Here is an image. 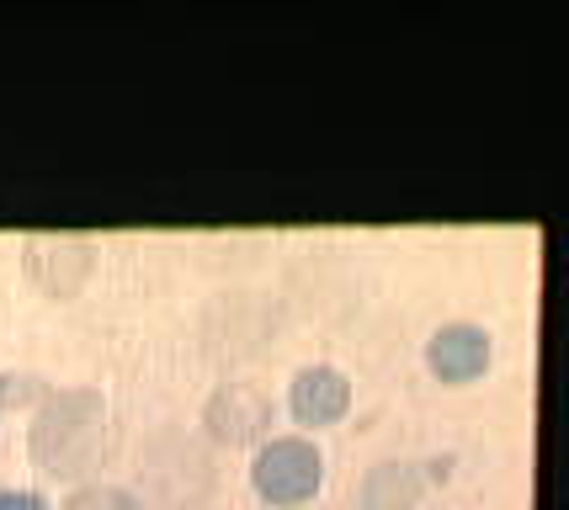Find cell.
Wrapping results in <instances>:
<instances>
[{
  "label": "cell",
  "instance_id": "cell-3",
  "mask_svg": "<svg viewBox=\"0 0 569 510\" xmlns=\"http://www.w3.org/2000/svg\"><path fill=\"white\" fill-rule=\"evenodd\" d=\"M202 426H208L219 441H229V447L256 441L267 426H272V399H267L261 383H223V389L208 399Z\"/></svg>",
  "mask_w": 569,
  "mask_h": 510
},
{
  "label": "cell",
  "instance_id": "cell-4",
  "mask_svg": "<svg viewBox=\"0 0 569 510\" xmlns=\"http://www.w3.org/2000/svg\"><path fill=\"white\" fill-rule=\"evenodd\" d=\"M490 336L479 324H442L437 336L426 340V367L442 378V383H473L485 367H490Z\"/></svg>",
  "mask_w": 569,
  "mask_h": 510
},
{
  "label": "cell",
  "instance_id": "cell-8",
  "mask_svg": "<svg viewBox=\"0 0 569 510\" xmlns=\"http://www.w3.org/2000/svg\"><path fill=\"white\" fill-rule=\"evenodd\" d=\"M59 510H144V506L118 484H86V489H74Z\"/></svg>",
  "mask_w": 569,
  "mask_h": 510
},
{
  "label": "cell",
  "instance_id": "cell-9",
  "mask_svg": "<svg viewBox=\"0 0 569 510\" xmlns=\"http://www.w3.org/2000/svg\"><path fill=\"white\" fill-rule=\"evenodd\" d=\"M0 510H49V500L32 494V489H6V494H0Z\"/></svg>",
  "mask_w": 569,
  "mask_h": 510
},
{
  "label": "cell",
  "instance_id": "cell-7",
  "mask_svg": "<svg viewBox=\"0 0 569 510\" xmlns=\"http://www.w3.org/2000/svg\"><path fill=\"white\" fill-rule=\"evenodd\" d=\"M416 494H421V479H416V468H405V462L372 468L368 484H362L368 510H405V506H416Z\"/></svg>",
  "mask_w": 569,
  "mask_h": 510
},
{
  "label": "cell",
  "instance_id": "cell-1",
  "mask_svg": "<svg viewBox=\"0 0 569 510\" xmlns=\"http://www.w3.org/2000/svg\"><path fill=\"white\" fill-rule=\"evenodd\" d=\"M107 404L97 389H59L32 420V458L53 479H74L101 458Z\"/></svg>",
  "mask_w": 569,
  "mask_h": 510
},
{
  "label": "cell",
  "instance_id": "cell-2",
  "mask_svg": "<svg viewBox=\"0 0 569 510\" xmlns=\"http://www.w3.org/2000/svg\"><path fill=\"white\" fill-rule=\"evenodd\" d=\"M325 479V462H320V447L303 437H272L256 462H250V484L261 489V500L272 506H298L309 500Z\"/></svg>",
  "mask_w": 569,
  "mask_h": 510
},
{
  "label": "cell",
  "instance_id": "cell-10",
  "mask_svg": "<svg viewBox=\"0 0 569 510\" xmlns=\"http://www.w3.org/2000/svg\"><path fill=\"white\" fill-rule=\"evenodd\" d=\"M27 393H32L27 378H0V399H27Z\"/></svg>",
  "mask_w": 569,
  "mask_h": 510
},
{
  "label": "cell",
  "instance_id": "cell-5",
  "mask_svg": "<svg viewBox=\"0 0 569 510\" xmlns=\"http://www.w3.org/2000/svg\"><path fill=\"white\" fill-rule=\"evenodd\" d=\"M288 404L303 426H330V420H341L351 410V383L347 372H336V367H298L293 389H288Z\"/></svg>",
  "mask_w": 569,
  "mask_h": 510
},
{
  "label": "cell",
  "instance_id": "cell-6",
  "mask_svg": "<svg viewBox=\"0 0 569 510\" xmlns=\"http://www.w3.org/2000/svg\"><path fill=\"white\" fill-rule=\"evenodd\" d=\"M27 271H32V282H43L49 292H74L86 277H91V244L86 240H70V234H59V240H32L27 244Z\"/></svg>",
  "mask_w": 569,
  "mask_h": 510
}]
</instances>
